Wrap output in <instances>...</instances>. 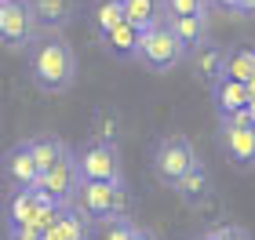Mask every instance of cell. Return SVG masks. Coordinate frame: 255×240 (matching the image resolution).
<instances>
[{
	"label": "cell",
	"instance_id": "1",
	"mask_svg": "<svg viewBox=\"0 0 255 240\" xmlns=\"http://www.w3.org/2000/svg\"><path fill=\"white\" fill-rule=\"evenodd\" d=\"M29 80L44 95H62L77 84V55L62 33H44L29 51Z\"/></svg>",
	"mask_w": 255,
	"mask_h": 240
},
{
	"label": "cell",
	"instance_id": "2",
	"mask_svg": "<svg viewBox=\"0 0 255 240\" xmlns=\"http://www.w3.org/2000/svg\"><path fill=\"white\" fill-rule=\"evenodd\" d=\"M40 33L44 29L29 0H0V37H4L7 51H33Z\"/></svg>",
	"mask_w": 255,
	"mask_h": 240
},
{
	"label": "cell",
	"instance_id": "3",
	"mask_svg": "<svg viewBox=\"0 0 255 240\" xmlns=\"http://www.w3.org/2000/svg\"><path fill=\"white\" fill-rule=\"evenodd\" d=\"M182 59H186V48H182V40L168 29V22H164V18H160L157 26L142 29L138 62H142L146 70H153V73H168V70H175Z\"/></svg>",
	"mask_w": 255,
	"mask_h": 240
},
{
	"label": "cell",
	"instance_id": "4",
	"mask_svg": "<svg viewBox=\"0 0 255 240\" xmlns=\"http://www.w3.org/2000/svg\"><path fill=\"white\" fill-rule=\"evenodd\" d=\"M197 150H193V142L186 139V135H164V139L157 142V150H153V175L160 186H175V182L186 175V171L197 164Z\"/></svg>",
	"mask_w": 255,
	"mask_h": 240
},
{
	"label": "cell",
	"instance_id": "5",
	"mask_svg": "<svg viewBox=\"0 0 255 240\" xmlns=\"http://www.w3.org/2000/svg\"><path fill=\"white\" fill-rule=\"evenodd\" d=\"M77 164L84 182H106V186H124V164H121V146L113 142H95L77 150Z\"/></svg>",
	"mask_w": 255,
	"mask_h": 240
},
{
	"label": "cell",
	"instance_id": "6",
	"mask_svg": "<svg viewBox=\"0 0 255 240\" xmlns=\"http://www.w3.org/2000/svg\"><path fill=\"white\" fill-rule=\"evenodd\" d=\"M80 186H84V175H80V164H77V150H69L59 164L40 178L37 189L48 193V197L59 200V204H73V197L80 193Z\"/></svg>",
	"mask_w": 255,
	"mask_h": 240
},
{
	"label": "cell",
	"instance_id": "7",
	"mask_svg": "<svg viewBox=\"0 0 255 240\" xmlns=\"http://www.w3.org/2000/svg\"><path fill=\"white\" fill-rule=\"evenodd\" d=\"M219 142L226 150V160L237 171L255 167V124H230L219 120Z\"/></svg>",
	"mask_w": 255,
	"mask_h": 240
},
{
	"label": "cell",
	"instance_id": "8",
	"mask_svg": "<svg viewBox=\"0 0 255 240\" xmlns=\"http://www.w3.org/2000/svg\"><path fill=\"white\" fill-rule=\"evenodd\" d=\"M4 178H7L11 189H37V186H40L44 171H40V164H37V157H33L29 139H26V142H15V146L4 153Z\"/></svg>",
	"mask_w": 255,
	"mask_h": 240
},
{
	"label": "cell",
	"instance_id": "9",
	"mask_svg": "<svg viewBox=\"0 0 255 240\" xmlns=\"http://www.w3.org/2000/svg\"><path fill=\"white\" fill-rule=\"evenodd\" d=\"M113 200H117V186H106V182H84L80 193L73 197V208H80L91 222L110 226L113 222Z\"/></svg>",
	"mask_w": 255,
	"mask_h": 240
},
{
	"label": "cell",
	"instance_id": "10",
	"mask_svg": "<svg viewBox=\"0 0 255 240\" xmlns=\"http://www.w3.org/2000/svg\"><path fill=\"white\" fill-rule=\"evenodd\" d=\"M48 204V193L40 189H7V204H4V215H7V233H18L37 219V211Z\"/></svg>",
	"mask_w": 255,
	"mask_h": 240
},
{
	"label": "cell",
	"instance_id": "11",
	"mask_svg": "<svg viewBox=\"0 0 255 240\" xmlns=\"http://www.w3.org/2000/svg\"><path fill=\"white\" fill-rule=\"evenodd\" d=\"M171 193L186 204V208L193 211H201L208 200H212V175H208V167H204V160H197V164L182 175L175 186H171Z\"/></svg>",
	"mask_w": 255,
	"mask_h": 240
},
{
	"label": "cell",
	"instance_id": "12",
	"mask_svg": "<svg viewBox=\"0 0 255 240\" xmlns=\"http://www.w3.org/2000/svg\"><path fill=\"white\" fill-rule=\"evenodd\" d=\"M102 51L117 62H128V59H138V48H142V29L131 26V22H121L117 29L102 33Z\"/></svg>",
	"mask_w": 255,
	"mask_h": 240
},
{
	"label": "cell",
	"instance_id": "13",
	"mask_svg": "<svg viewBox=\"0 0 255 240\" xmlns=\"http://www.w3.org/2000/svg\"><path fill=\"white\" fill-rule=\"evenodd\" d=\"M212 98H215V113L219 120L223 117H234V113H245L252 106V91L248 84H241V80H219V84L212 87Z\"/></svg>",
	"mask_w": 255,
	"mask_h": 240
},
{
	"label": "cell",
	"instance_id": "14",
	"mask_svg": "<svg viewBox=\"0 0 255 240\" xmlns=\"http://www.w3.org/2000/svg\"><path fill=\"white\" fill-rule=\"evenodd\" d=\"M190 62H193V73L204 80L208 87H215L219 80H226V51L219 48V44H201L193 55H190Z\"/></svg>",
	"mask_w": 255,
	"mask_h": 240
},
{
	"label": "cell",
	"instance_id": "15",
	"mask_svg": "<svg viewBox=\"0 0 255 240\" xmlns=\"http://www.w3.org/2000/svg\"><path fill=\"white\" fill-rule=\"evenodd\" d=\"M44 33H62L77 18V0H29Z\"/></svg>",
	"mask_w": 255,
	"mask_h": 240
},
{
	"label": "cell",
	"instance_id": "16",
	"mask_svg": "<svg viewBox=\"0 0 255 240\" xmlns=\"http://www.w3.org/2000/svg\"><path fill=\"white\" fill-rule=\"evenodd\" d=\"M91 230H95V222H91L80 208L66 204L62 215H59V222H55V230L44 240H91Z\"/></svg>",
	"mask_w": 255,
	"mask_h": 240
},
{
	"label": "cell",
	"instance_id": "17",
	"mask_svg": "<svg viewBox=\"0 0 255 240\" xmlns=\"http://www.w3.org/2000/svg\"><path fill=\"white\" fill-rule=\"evenodd\" d=\"M88 18H91V26H95L99 37H102V33H110V29H117L121 22H128L124 0H95V4L88 7Z\"/></svg>",
	"mask_w": 255,
	"mask_h": 240
},
{
	"label": "cell",
	"instance_id": "18",
	"mask_svg": "<svg viewBox=\"0 0 255 240\" xmlns=\"http://www.w3.org/2000/svg\"><path fill=\"white\" fill-rule=\"evenodd\" d=\"M226 77L241 80V84H252L255 80V48L252 44H234L226 51Z\"/></svg>",
	"mask_w": 255,
	"mask_h": 240
},
{
	"label": "cell",
	"instance_id": "19",
	"mask_svg": "<svg viewBox=\"0 0 255 240\" xmlns=\"http://www.w3.org/2000/svg\"><path fill=\"white\" fill-rule=\"evenodd\" d=\"M168 29L182 40L186 51H197L201 44H208V18H164Z\"/></svg>",
	"mask_w": 255,
	"mask_h": 240
},
{
	"label": "cell",
	"instance_id": "20",
	"mask_svg": "<svg viewBox=\"0 0 255 240\" xmlns=\"http://www.w3.org/2000/svg\"><path fill=\"white\" fill-rule=\"evenodd\" d=\"M29 146H33V157H37V164H40L44 175L69 153V146L62 139H55V135H37V139H29Z\"/></svg>",
	"mask_w": 255,
	"mask_h": 240
},
{
	"label": "cell",
	"instance_id": "21",
	"mask_svg": "<svg viewBox=\"0 0 255 240\" xmlns=\"http://www.w3.org/2000/svg\"><path fill=\"white\" fill-rule=\"evenodd\" d=\"M124 11H128V22L138 29H149L164 18V0H124Z\"/></svg>",
	"mask_w": 255,
	"mask_h": 240
},
{
	"label": "cell",
	"instance_id": "22",
	"mask_svg": "<svg viewBox=\"0 0 255 240\" xmlns=\"http://www.w3.org/2000/svg\"><path fill=\"white\" fill-rule=\"evenodd\" d=\"M121 131H124V120L117 109H99L95 120H91V135H95V142H121Z\"/></svg>",
	"mask_w": 255,
	"mask_h": 240
},
{
	"label": "cell",
	"instance_id": "23",
	"mask_svg": "<svg viewBox=\"0 0 255 240\" xmlns=\"http://www.w3.org/2000/svg\"><path fill=\"white\" fill-rule=\"evenodd\" d=\"M164 18H208V0H164Z\"/></svg>",
	"mask_w": 255,
	"mask_h": 240
},
{
	"label": "cell",
	"instance_id": "24",
	"mask_svg": "<svg viewBox=\"0 0 255 240\" xmlns=\"http://www.w3.org/2000/svg\"><path fill=\"white\" fill-rule=\"evenodd\" d=\"M138 237V226L131 219H117L106 226V233H102V240H135Z\"/></svg>",
	"mask_w": 255,
	"mask_h": 240
},
{
	"label": "cell",
	"instance_id": "25",
	"mask_svg": "<svg viewBox=\"0 0 255 240\" xmlns=\"http://www.w3.org/2000/svg\"><path fill=\"white\" fill-rule=\"evenodd\" d=\"M204 240H252L245 226H215V230H208Z\"/></svg>",
	"mask_w": 255,
	"mask_h": 240
},
{
	"label": "cell",
	"instance_id": "26",
	"mask_svg": "<svg viewBox=\"0 0 255 240\" xmlns=\"http://www.w3.org/2000/svg\"><path fill=\"white\" fill-rule=\"evenodd\" d=\"M117 219H131V193L128 186H117V200H113V222Z\"/></svg>",
	"mask_w": 255,
	"mask_h": 240
},
{
	"label": "cell",
	"instance_id": "27",
	"mask_svg": "<svg viewBox=\"0 0 255 240\" xmlns=\"http://www.w3.org/2000/svg\"><path fill=\"white\" fill-rule=\"evenodd\" d=\"M252 11H255V0H241L237 4V15H252Z\"/></svg>",
	"mask_w": 255,
	"mask_h": 240
},
{
	"label": "cell",
	"instance_id": "28",
	"mask_svg": "<svg viewBox=\"0 0 255 240\" xmlns=\"http://www.w3.org/2000/svg\"><path fill=\"white\" fill-rule=\"evenodd\" d=\"M215 4H219V7H226V11H234V15H237V4H241V0H215ZM237 18H241V15H237Z\"/></svg>",
	"mask_w": 255,
	"mask_h": 240
},
{
	"label": "cell",
	"instance_id": "29",
	"mask_svg": "<svg viewBox=\"0 0 255 240\" xmlns=\"http://www.w3.org/2000/svg\"><path fill=\"white\" fill-rule=\"evenodd\" d=\"M7 240H44V237H33V233H7Z\"/></svg>",
	"mask_w": 255,
	"mask_h": 240
},
{
	"label": "cell",
	"instance_id": "30",
	"mask_svg": "<svg viewBox=\"0 0 255 240\" xmlns=\"http://www.w3.org/2000/svg\"><path fill=\"white\" fill-rule=\"evenodd\" d=\"M135 240H157V237H153V233H149V230H146V226H138V237H135Z\"/></svg>",
	"mask_w": 255,
	"mask_h": 240
},
{
	"label": "cell",
	"instance_id": "31",
	"mask_svg": "<svg viewBox=\"0 0 255 240\" xmlns=\"http://www.w3.org/2000/svg\"><path fill=\"white\" fill-rule=\"evenodd\" d=\"M248 117H252V124H255V98H252V106H248Z\"/></svg>",
	"mask_w": 255,
	"mask_h": 240
},
{
	"label": "cell",
	"instance_id": "32",
	"mask_svg": "<svg viewBox=\"0 0 255 240\" xmlns=\"http://www.w3.org/2000/svg\"><path fill=\"white\" fill-rule=\"evenodd\" d=\"M248 91H252V98H255V80H252V84H248Z\"/></svg>",
	"mask_w": 255,
	"mask_h": 240
}]
</instances>
